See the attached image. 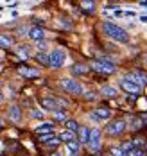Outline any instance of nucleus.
<instances>
[{"label": "nucleus", "instance_id": "nucleus-1", "mask_svg": "<svg viewBox=\"0 0 147 156\" xmlns=\"http://www.w3.org/2000/svg\"><path fill=\"white\" fill-rule=\"evenodd\" d=\"M102 29L106 32V36H110L115 41H120V43H128V41H129V34L124 31L122 27L115 25L113 22H104V23H102Z\"/></svg>", "mask_w": 147, "mask_h": 156}, {"label": "nucleus", "instance_id": "nucleus-2", "mask_svg": "<svg viewBox=\"0 0 147 156\" xmlns=\"http://www.w3.org/2000/svg\"><path fill=\"white\" fill-rule=\"evenodd\" d=\"M92 68L99 72V74H106V76H110V74H115L117 72V65L111 63L110 59H104V58H100V59H95V61L92 63Z\"/></svg>", "mask_w": 147, "mask_h": 156}, {"label": "nucleus", "instance_id": "nucleus-3", "mask_svg": "<svg viewBox=\"0 0 147 156\" xmlns=\"http://www.w3.org/2000/svg\"><path fill=\"white\" fill-rule=\"evenodd\" d=\"M120 86L124 88V92H128V94H133V95H140L142 94V86L140 84H136L129 76H124V77L120 79Z\"/></svg>", "mask_w": 147, "mask_h": 156}, {"label": "nucleus", "instance_id": "nucleus-4", "mask_svg": "<svg viewBox=\"0 0 147 156\" xmlns=\"http://www.w3.org/2000/svg\"><path fill=\"white\" fill-rule=\"evenodd\" d=\"M61 86L66 90V94H74V95H81L84 92L82 84L75 79H61Z\"/></svg>", "mask_w": 147, "mask_h": 156}, {"label": "nucleus", "instance_id": "nucleus-5", "mask_svg": "<svg viewBox=\"0 0 147 156\" xmlns=\"http://www.w3.org/2000/svg\"><path fill=\"white\" fill-rule=\"evenodd\" d=\"M126 120H122V119H118V120H113V122H110V124L106 126V133L110 135V136H118V135H122L124 131H126Z\"/></svg>", "mask_w": 147, "mask_h": 156}, {"label": "nucleus", "instance_id": "nucleus-6", "mask_svg": "<svg viewBox=\"0 0 147 156\" xmlns=\"http://www.w3.org/2000/svg\"><path fill=\"white\" fill-rule=\"evenodd\" d=\"M65 59H66L65 50L58 48V50H52V52H50V66H52V68H61V66L65 65Z\"/></svg>", "mask_w": 147, "mask_h": 156}, {"label": "nucleus", "instance_id": "nucleus-7", "mask_svg": "<svg viewBox=\"0 0 147 156\" xmlns=\"http://www.w3.org/2000/svg\"><path fill=\"white\" fill-rule=\"evenodd\" d=\"M88 145H90L92 153H99V149H100V131L99 129H92L90 131V142H88Z\"/></svg>", "mask_w": 147, "mask_h": 156}, {"label": "nucleus", "instance_id": "nucleus-8", "mask_svg": "<svg viewBox=\"0 0 147 156\" xmlns=\"http://www.w3.org/2000/svg\"><path fill=\"white\" fill-rule=\"evenodd\" d=\"M128 76H129L136 84H140L142 88L147 86V74L145 72H142V70H135V72H131V74H128Z\"/></svg>", "mask_w": 147, "mask_h": 156}, {"label": "nucleus", "instance_id": "nucleus-9", "mask_svg": "<svg viewBox=\"0 0 147 156\" xmlns=\"http://www.w3.org/2000/svg\"><path fill=\"white\" fill-rule=\"evenodd\" d=\"M40 102H41V108L49 109V111H58V108H59L58 101H56V99H52V97H43Z\"/></svg>", "mask_w": 147, "mask_h": 156}, {"label": "nucleus", "instance_id": "nucleus-10", "mask_svg": "<svg viewBox=\"0 0 147 156\" xmlns=\"http://www.w3.org/2000/svg\"><path fill=\"white\" fill-rule=\"evenodd\" d=\"M18 74L25 79H34V77L40 76V72H38L36 68H29V66H20V68H18Z\"/></svg>", "mask_w": 147, "mask_h": 156}, {"label": "nucleus", "instance_id": "nucleus-11", "mask_svg": "<svg viewBox=\"0 0 147 156\" xmlns=\"http://www.w3.org/2000/svg\"><path fill=\"white\" fill-rule=\"evenodd\" d=\"M29 38L33 40V41H43V38H45V31L41 29V27H31L29 29Z\"/></svg>", "mask_w": 147, "mask_h": 156}, {"label": "nucleus", "instance_id": "nucleus-12", "mask_svg": "<svg viewBox=\"0 0 147 156\" xmlns=\"http://www.w3.org/2000/svg\"><path fill=\"white\" fill-rule=\"evenodd\" d=\"M93 115L97 117L99 120H106V119H110L111 109H110V108H95V109H93Z\"/></svg>", "mask_w": 147, "mask_h": 156}, {"label": "nucleus", "instance_id": "nucleus-13", "mask_svg": "<svg viewBox=\"0 0 147 156\" xmlns=\"http://www.w3.org/2000/svg\"><path fill=\"white\" fill-rule=\"evenodd\" d=\"M9 119H11L13 122H20V119H22V109H20V106L13 104V106L9 108Z\"/></svg>", "mask_w": 147, "mask_h": 156}, {"label": "nucleus", "instance_id": "nucleus-14", "mask_svg": "<svg viewBox=\"0 0 147 156\" xmlns=\"http://www.w3.org/2000/svg\"><path fill=\"white\" fill-rule=\"evenodd\" d=\"M61 142H65V144H70V142H75V133H72V131H68V129H65V131H61L59 133V136H58Z\"/></svg>", "mask_w": 147, "mask_h": 156}, {"label": "nucleus", "instance_id": "nucleus-15", "mask_svg": "<svg viewBox=\"0 0 147 156\" xmlns=\"http://www.w3.org/2000/svg\"><path fill=\"white\" fill-rule=\"evenodd\" d=\"M90 131L92 129H88L86 126H81L79 127V142L81 144H88L90 142Z\"/></svg>", "mask_w": 147, "mask_h": 156}, {"label": "nucleus", "instance_id": "nucleus-16", "mask_svg": "<svg viewBox=\"0 0 147 156\" xmlns=\"http://www.w3.org/2000/svg\"><path fill=\"white\" fill-rule=\"evenodd\" d=\"M86 72H88V66L82 65V63H75V65L72 66V74H74V76H84Z\"/></svg>", "mask_w": 147, "mask_h": 156}, {"label": "nucleus", "instance_id": "nucleus-17", "mask_svg": "<svg viewBox=\"0 0 147 156\" xmlns=\"http://www.w3.org/2000/svg\"><path fill=\"white\" fill-rule=\"evenodd\" d=\"M54 131V124H43V126H40V127H36V135H49V133H52Z\"/></svg>", "mask_w": 147, "mask_h": 156}, {"label": "nucleus", "instance_id": "nucleus-18", "mask_svg": "<svg viewBox=\"0 0 147 156\" xmlns=\"http://www.w3.org/2000/svg\"><path fill=\"white\" fill-rule=\"evenodd\" d=\"M38 61L41 63V65H45V66H50V54H45V52H38L36 56H34Z\"/></svg>", "mask_w": 147, "mask_h": 156}, {"label": "nucleus", "instance_id": "nucleus-19", "mask_svg": "<svg viewBox=\"0 0 147 156\" xmlns=\"http://www.w3.org/2000/svg\"><path fill=\"white\" fill-rule=\"evenodd\" d=\"M0 47H4V48L13 47V38L7 36V34H0Z\"/></svg>", "mask_w": 147, "mask_h": 156}, {"label": "nucleus", "instance_id": "nucleus-20", "mask_svg": "<svg viewBox=\"0 0 147 156\" xmlns=\"http://www.w3.org/2000/svg\"><path fill=\"white\" fill-rule=\"evenodd\" d=\"M81 7H82V11L88 13V15H93L95 13V2H82Z\"/></svg>", "mask_w": 147, "mask_h": 156}, {"label": "nucleus", "instance_id": "nucleus-21", "mask_svg": "<svg viewBox=\"0 0 147 156\" xmlns=\"http://www.w3.org/2000/svg\"><path fill=\"white\" fill-rule=\"evenodd\" d=\"M102 95L104 97H110V99H113V97H117V90H115L113 86H102Z\"/></svg>", "mask_w": 147, "mask_h": 156}, {"label": "nucleus", "instance_id": "nucleus-22", "mask_svg": "<svg viewBox=\"0 0 147 156\" xmlns=\"http://www.w3.org/2000/svg\"><path fill=\"white\" fill-rule=\"evenodd\" d=\"M66 149L70 151V154L75 156L77 154V151H79V142H70V144H66Z\"/></svg>", "mask_w": 147, "mask_h": 156}, {"label": "nucleus", "instance_id": "nucleus-23", "mask_svg": "<svg viewBox=\"0 0 147 156\" xmlns=\"http://www.w3.org/2000/svg\"><path fill=\"white\" fill-rule=\"evenodd\" d=\"M66 127H68V131L75 133V131H79V127H81V126L77 124L75 120H66Z\"/></svg>", "mask_w": 147, "mask_h": 156}, {"label": "nucleus", "instance_id": "nucleus-24", "mask_svg": "<svg viewBox=\"0 0 147 156\" xmlns=\"http://www.w3.org/2000/svg\"><path fill=\"white\" fill-rule=\"evenodd\" d=\"M54 119H56V120H59V122H61V120H63V122H66V113H65V111H59V109H58V111H54Z\"/></svg>", "mask_w": 147, "mask_h": 156}, {"label": "nucleus", "instance_id": "nucleus-25", "mask_svg": "<svg viewBox=\"0 0 147 156\" xmlns=\"http://www.w3.org/2000/svg\"><path fill=\"white\" fill-rule=\"evenodd\" d=\"M54 138H56V136H54V133H49V135H41V136H40L38 140L43 142V144H49V142H52Z\"/></svg>", "mask_w": 147, "mask_h": 156}, {"label": "nucleus", "instance_id": "nucleus-26", "mask_svg": "<svg viewBox=\"0 0 147 156\" xmlns=\"http://www.w3.org/2000/svg\"><path fill=\"white\" fill-rule=\"evenodd\" d=\"M110 154L111 156H126V153L122 151V147H111L110 149Z\"/></svg>", "mask_w": 147, "mask_h": 156}, {"label": "nucleus", "instance_id": "nucleus-27", "mask_svg": "<svg viewBox=\"0 0 147 156\" xmlns=\"http://www.w3.org/2000/svg\"><path fill=\"white\" fill-rule=\"evenodd\" d=\"M128 156H145V151L138 147V149H133V151H131V153H129Z\"/></svg>", "mask_w": 147, "mask_h": 156}, {"label": "nucleus", "instance_id": "nucleus-28", "mask_svg": "<svg viewBox=\"0 0 147 156\" xmlns=\"http://www.w3.org/2000/svg\"><path fill=\"white\" fill-rule=\"evenodd\" d=\"M59 25H61V27H65V29H72V22H70L68 18H61Z\"/></svg>", "mask_w": 147, "mask_h": 156}, {"label": "nucleus", "instance_id": "nucleus-29", "mask_svg": "<svg viewBox=\"0 0 147 156\" xmlns=\"http://www.w3.org/2000/svg\"><path fill=\"white\" fill-rule=\"evenodd\" d=\"M27 50H29L27 47H20L18 48V54H20L22 58H29V52H27Z\"/></svg>", "mask_w": 147, "mask_h": 156}, {"label": "nucleus", "instance_id": "nucleus-30", "mask_svg": "<svg viewBox=\"0 0 147 156\" xmlns=\"http://www.w3.org/2000/svg\"><path fill=\"white\" fill-rule=\"evenodd\" d=\"M31 115H33L34 119H41V117H43V111H40V109H33Z\"/></svg>", "mask_w": 147, "mask_h": 156}, {"label": "nucleus", "instance_id": "nucleus-31", "mask_svg": "<svg viewBox=\"0 0 147 156\" xmlns=\"http://www.w3.org/2000/svg\"><path fill=\"white\" fill-rule=\"evenodd\" d=\"M138 117H140V120H144V124L147 126V113H140Z\"/></svg>", "mask_w": 147, "mask_h": 156}, {"label": "nucleus", "instance_id": "nucleus-32", "mask_svg": "<svg viewBox=\"0 0 147 156\" xmlns=\"http://www.w3.org/2000/svg\"><path fill=\"white\" fill-rule=\"evenodd\" d=\"M86 99H88V101H92V99H95V95H93V92H88V95H86Z\"/></svg>", "mask_w": 147, "mask_h": 156}, {"label": "nucleus", "instance_id": "nucleus-33", "mask_svg": "<svg viewBox=\"0 0 147 156\" xmlns=\"http://www.w3.org/2000/svg\"><path fill=\"white\" fill-rule=\"evenodd\" d=\"M144 65H147V52L144 54Z\"/></svg>", "mask_w": 147, "mask_h": 156}, {"label": "nucleus", "instance_id": "nucleus-34", "mask_svg": "<svg viewBox=\"0 0 147 156\" xmlns=\"http://www.w3.org/2000/svg\"><path fill=\"white\" fill-rule=\"evenodd\" d=\"M0 101H4V95H2V92H0Z\"/></svg>", "mask_w": 147, "mask_h": 156}, {"label": "nucleus", "instance_id": "nucleus-35", "mask_svg": "<svg viewBox=\"0 0 147 156\" xmlns=\"http://www.w3.org/2000/svg\"><path fill=\"white\" fill-rule=\"evenodd\" d=\"M0 129H2V119H0Z\"/></svg>", "mask_w": 147, "mask_h": 156}]
</instances>
